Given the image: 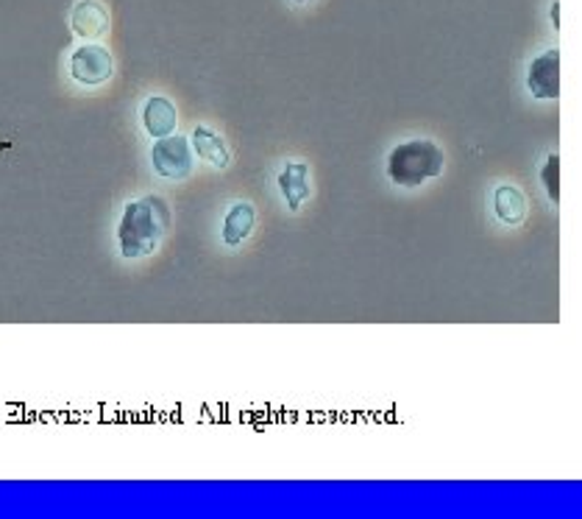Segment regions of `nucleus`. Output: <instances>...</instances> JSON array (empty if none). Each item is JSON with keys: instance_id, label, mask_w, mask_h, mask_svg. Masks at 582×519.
I'll return each mask as SVG.
<instances>
[{"instance_id": "obj_1", "label": "nucleus", "mask_w": 582, "mask_h": 519, "mask_svg": "<svg viewBox=\"0 0 582 519\" xmlns=\"http://www.w3.org/2000/svg\"><path fill=\"white\" fill-rule=\"evenodd\" d=\"M174 215L162 196H143L123 207L118 224V249L126 260L154 255L170 232Z\"/></svg>"}, {"instance_id": "obj_11", "label": "nucleus", "mask_w": 582, "mask_h": 519, "mask_svg": "<svg viewBox=\"0 0 582 519\" xmlns=\"http://www.w3.org/2000/svg\"><path fill=\"white\" fill-rule=\"evenodd\" d=\"M494 213L508 226H519L526 219V196L515 185H499L494 190Z\"/></svg>"}, {"instance_id": "obj_3", "label": "nucleus", "mask_w": 582, "mask_h": 519, "mask_svg": "<svg viewBox=\"0 0 582 519\" xmlns=\"http://www.w3.org/2000/svg\"><path fill=\"white\" fill-rule=\"evenodd\" d=\"M115 59L109 48L98 43H84L70 57V75L84 87H100L112 79Z\"/></svg>"}, {"instance_id": "obj_12", "label": "nucleus", "mask_w": 582, "mask_h": 519, "mask_svg": "<svg viewBox=\"0 0 582 519\" xmlns=\"http://www.w3.org/2000/svg\"><path fill=\"white\" fill-rule=\"evenodd\" d=\"M541 181H544L546 196L558 204L560 201V157L558 154H549V157H546L544 170H541Z\"/></svg>"}, {"instance_id": "obj_8", "label": "nucleus", "mask_w": 582, "mask_h": 519, "mask_svg": "<svg viewBox=\"0 0 582 519\" xmlns=\"http://www.w3.org/2000/svg\"><path fill=\"white\" fill-rule=\"evenodd\" d=\"M143 126L154 140L174 134L176 126H179V113H176L174 101L165 98V95H151L143 104Z\"/></svg>"}, {"instance_id": "obj_4", "label": "nucleus", "mask_w": 582, "mask_h": 519, "mask_svg": "<svg viewBox=\"0 0 582 519\" xmlns=\"http://www.w3.org/2000/svg\"><path fill=\"white\" fill-rule=\"evenodd\" d=\"M151 165L162 179H187L192 174V145L181 134L159 138L151 149Z\"/></svg>"}, {"instance_id": "obj_15", "label": "nucleus", "mask_w": 582, "mask_h": 519, "mask_svg": "<svg viewBox=\"0 0 582 519\" xmlns=\"http://www.w3.org/2000/svg\"><path fill=\"white\" fill-rule=\"evenodd\" d=\"M296 3H312V0H296Z\"/></svg>"}, {"instance_id": "obj_14", "label": "nucleus", "mask_w": 582, "mask_h": 519, "mask_svg": "<svg viewBox=\"0 0 582 519\" xmlns=\"http://www.w3.org/2000/svg\"><path fill=\"white\" fill-rule=\"evenodd\" d=\"M12 149V143H9V140H3V143H0V151H9Z\"/></svg>"}, {"instance_id": "obj_6", "label": "nucleus", "mask_w": 582, "mask_h": 519, "mask_svg": "<svg viewBox=\"0 0 582 519\" xmlns=\"http://www.w3.org/2000/svg\"><path fill=\"white\" fill-rule=\"evenodd\" d=\"M282 196H285L290 213H301L304 201L312 199V174L307 163H287L276 176Z\"/></svg>"}, {"instance_id": "obj_9", "label": "nucleus", "mask_w": 582, "mask_h": 519, "mask_svg": "<svg viewBox=\"0 0 582 519\" xmlns=\"http://www.w3.org/2000/svg\"><path fill=\"white\" fill-rule=\"evenodd\" d=\"M190 145H192V151L204 160V163L212 165V168H221V170L229 168V163H231L229 145H226V140L221 138L215 129H210V126H195L190 134Z\"/></svg>"}, {"instance_id": "obj_13", "label": "nucleus", "mask_w": 582, "mask_h": 519, "mask_svg": "<svg viewBox=\"0 0 582 519\" xmlns=\"http://www.w3.org/2000/svg\"><path fill=\"white\" fill-rule=\"evenodd\" d=\"M551 23H555V28L560 25V3H551Z\"/></svg>"}, {"instance_id": "obj_5", "label": "nucleus", "mask_w": 582, "mask_h": 519, "mask_svg": "<svg viewBox=\"0 0 582 519\" xmlns=\"http://www.w3.org/2000/svg\"><path fill=\"white\" fill-rule=\"evenodd\" d=\"M526 90L541 101H551L560 95V50H544L526 70Z\"/></svg>"}, {"instance_id": "obj_7", "label": "nucleus", "mask_w": 582, "mask_h": 519, "mask_svg": "<svg viewBox=\"0 0 582 519\" xmlns=\"http://www.w3.org/2000/svg\"><path fill=\"white\" fill-rule=\"evenodd\" d=\"M109 12L100 0H79L73 9V17H70V25H73V32L84 39H98L109 32Z\"/></svg>"}, {"instance_id": "obj_10", "label": "nucleus", "mask_w": 582, "mask_h": 519, "mask_svg": "<svg viewBox=\"0 0 582 519\" xmlns=\"http://www.w3.org/2000/svg\"><path fill=\"white\" fill-rule=\"evenodd\" d=\"M254 224H257L254 204H251V201H237V204H231L229 213H226L221 238H224V244L229 246V249H237V246H242L248 238H251Z\"/></svg>"}, {"instance_id": "obj_2", "label": "nucleus", "mask_w": 582, "mask_h": 519, "mask_svg": "<svg viewBox=\"0 0 582 519\" xmlns=\"http://www.w3.org/2000/svg\"><path fill=\"white\" fill-rule=\"evenodd\" d=\"M443 170H447V151L429 138L404 140L388 154V179L396 188H424L429 179L443 176Z\"/></svg>"}]
</instances>
